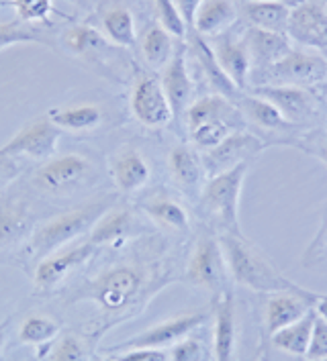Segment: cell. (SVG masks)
Segmentation results:
<instances>
[{
    "label": "cell",
    "mask_w": 327,
    "mask_h": 361,
    "mask_svg": "<svg viewBox=\"0 0 327 361\" xmlns=\"http://www.w3.org/2000/svg\"><path fill=\"white\" fill-rule=\"evenodd\" d=\"M221 249L225 257L227 274L239 286H246L260 294H274V292H303L305 288L290 282L283 271L272 264L268 255L254 245L250 239L242 235L223 233Z\"/></svg>",
    "instance_id": "cell-1"
},
{
    "label": "cell",
    "mask_w": 327,
    "mask_h": 361,
    "mask_svg": "<svg viewBox=\"0 0 327 361\" xmlns=\"http://www.w3.org/2000/svg\"><path fill=\"white\" fill-rule=\"evenodd\" d=\"M250 164H239L227 171L211 176L203 190V204L223 233L242 235L239 227V198Z\"/></svg>",
    "instance_id": "cell-2"
},
{
    "label": "cell",
    "mask_w": 327,
    "mask_h": 361,
    "mask_svg": "<svg viewBox=\"0 0 327 361\" xmlns=\"http://www.w3.org/2000/svg\"><path fill=\"white\" fill-rule=\"evenodd\" d=\"M105 212H107V204L95 202V204L68 210L56 219L47 221L45 225H41L33 233V239H31L33 255H49V253L58 251L61 245L74 241L76 237L95 227Z\"/></svg>",
    "instance_id": "cell-3"
},
{
    "label": "cell",
    "mask_w": 327,
    "mask_h": 361,
    "mask_svg": "<svg viewBox=\"0 0 327 361\" xmlns=\"http://www.w3.org/2000/svg\"><path fill=\"white\" fill-rule=\"evenodd\" d=\"M264 76L268 84L262 86L290 84L301 88H317L327 82V59L311 51L290 49L283 59L264 68Z\"/></svg>",
    "instance_id": "cell-4"
},
{
    "label": "cell",
    "mask_w": 327,
    "mask_h": 361,
    "mask_svg": "<svg viewBox=\"0 0 327 361\" xmlns=\"http://www.w3.org/2000/svg\"><path fill=\"white\" fill-rule=\"evenodd\" d=\"M207 319H209L207 312H189V314L174 317L170 321L155 324L152 329L143 331L141 335L117 345V347H113V351L121 353V351H129V349H164V347H170V345L182 341L189 333L198 329Z\"/></svg>",
    "instance_id": "cell-5"
},
{
    "label": "cell",
    "mask_w": 327,
    "mask_h": 361,
    "mask_svg": "<svg viewBox=\"0 0 327 361\" xmlns=\"http://www.w3.org/2000/svg\"><path fill=\"white\" fill-rule=\"evenodd\" d=\"M141 288V276L133 267L121 266L105 271L88 288V298L97 300L105 310H121L135 298Z\"/></svg>",
    "instance_id": "cell-6"
},
{
    "label": "cell",
    "mask_w": 327,
    "mask_h": 361,
    "mask_svg": "<svg viewBox=\"0 0 327 361\" xmlns=\"http://www.w3.org/2000/svg\"><path fill=\"white\" fill-rule=\"evenodd\" d=\"M131 111L135 118L150 129L166 127L174 116L162 82L155 76H141L135 82L131 92Z\"/></svg>",
    "instance_id": "cell-7"
},
{
    "label": "cell",
    "mask_w": 327,
    "mask_h": 361,
    "mask_svg": "<svg viewBox=\"0 0 327 361\" xmlns=\"http://www.w3.org/2000/svg\"><path fill=\"white\" fill-rule=\"evenodd\" d=\"M251 94L260 96L274 104L280 114L292 123L301 125L309 118L319 114V102L311 94V90L301 86H290V84H274V86H256Z\"/></svg>",
    "instance_id": "cell-8"
},
{
    "label": "cell",
    "mask_w": 327,
    "mask_h": 361,
    "mask_svg": "<svg viewBox=\"0 0 327 361\" xmlns=\"http://www.w3.org/2000/svg\"><path fill=\"white\" fill-rule=\"evenodd\" d=\"M225 274H227V266L219 239H215L213 235L201 237L189 262V271H186L189 280L194 286L207 288L211 292H221Z\"/></svg>",
    "instance_id": "cell-9"
},
{
    "label": "cell",
    "mask_w": 327,
    "mask_h": 361,
    "mask_svg": "<svg viewBox=\"0 0 327 361\" xmlns=\"http://www.w3.org/2000/svg\"><path fill=\"white\" fill-rule=\"evenodd\" d=\"M268 300L264 305V329L272 337L276 331L289 326L295 321L303 319L319 302L321 294L315 292H274L266 294Z\"/></svg>",
    "instance_id": "cell-10"
},
{
    "label": "cell",
    "mask_w": 327,
    "mask_h": 361,
    "mask_svg": "<svg viewBox=\"0 0 327 361\" xmlns=\"http://www.w3.org/2000/svg\"><path fill=\"white\" fill-rule=\"evenodd\" d=\"M264 149V141L251 133H231L221 145L213 147L203 157V168L209 176H217L239 164H250Z\"/></svg>",
    "instance_id": "cell-11"
},
{
    "label": "cell",
    "mask_w": 327,
    "mask_h": 361,
    "mask_svg": "<svg viewBox=\"0 0 327 361\" xmlns=\"http://www.w3.org/2000/svg\"><path fill=\"white\" fill-rule=\"evenodd\" d=\"M289 39H295L303 47L327 54V13L315 2H301L290 8Z\"/></svg>",
    "instance_id": "cell-12"
},
{
    "label": "cell",
    "mask_w": 327,
    "mask_h": 361,
    "mask_svg": "<svg viewBox=\"0 0 327 361\" xmlns=\"http://www.w3.org/2000/svg\"><path fill=\"white\" fill-rule=\"evenodd\" d=\"M59 135L61 129L56 127L47 116L45 118H39L35 123L27 125L25 129H20L19 133L15 135L6 145L0 147V152L11 153V155H29V157H47L52 155L56 145L59 141Z\"/></svg>",
    "instance_id": "cell-13"
},
{
    "label": "cell",
    "mask_w": 327,
    "mask_h": 361,
    "mask_svg": "<svg viewBox=\"0 0 327 361\" xmlns=\"http://www.w3.org/2000/svg\"><path fill=\"white\" fill-rule=\"evenodd\" d=\"M95 245L88 241L86 245H80V247L68 249V251H59L56 255H49L47 259H43L35 269V286L41 290H47V288H54L59 282H64L74 269L86 264L93 253H95Z\"/></svg>",
    "instance_id": "cell-14"
},
{
    "label": "cell",
    "mask_w": 327,
    "mask_h": 361,
    "mask_svg": "<svg viewBox=\"0 0 327 361\" xmlns=\"http://www.w3.org/2000/svg\"><path fill=\"white\" fill-rule=\"evenodd\" d=\"M160 82L172 106L174 116L186 113V109L191 106V98H193V80L186 68V56L182 47H178L174 51L172 59L164 66Z\"/></svg>",
    "instance_id": "cell-15"
},
{
    "label": "cell",
    "mask_w": 327,
    "mask_h": 361,
    "mask_svg": "<svg viewBox=\"0 0 327 361\" xmlns=\"http://www.w3.org/2000/svg\"><path fill=\"white\" fill-rule=\"evenodd\" d=\"M88 171H90V161L84 159L82 155L70 153V155H59L56 159L47 161L45 166H41L35 176V182L45 190H64L78 184Z\"/></svg>",
    "instance_id": "cell-16"
},
{
    "label": "cell",
    "mask_w": 327,
    "mask_h": 361,
    "mask_svg": "<svg viewBox=\"0 0 327 361\" xmlns=\"http://www.w3.org/2000/svg\"><path fill=\"white\" fill-rule=\"evenodd\" d=\"M213 54L217 57L219 66L223 68V72L230 76V80L239 88H248L251 74V56L248 51V45L244 43V39H231L223 37L217 39V43H213Z\"/></svg>",
    "instance_id": "cell-17"
},
{
    "label": "cell",
    "mask_w": 327,
    "mask_h": 361,
    "mask_svg": "<svg viewBox=\"0 0 327 361\" xmlns=\"http://www.w3.org/2000/svg\"><path fill=\"white\" fill-rule=\"evenodd\" d=\"M237 343L235 306L230 294H219L215 302V331H213V353L215 361H233Z\"/></svg>",
    "instance_id": "cell-18"
},
{
    "label": "cell",
    "mask_w": 327,
    "mask_h": 361,
    "mask_svg": "<svg viewBox=\"0 0 327 361\" xmlns=\"http://www.w3.org/2000/svg\"><path fill=\"white\" fill-rule=\"evenodd\" d=\"M237 20V6L233 0H201L193 19V29L201 37H217L227 33Z\"/></svg>",
    "instance_id": "cell-19"
},
{
    "label": "cell",
    "mask_w": 327,
    "mask_h": 361,
    "mask_svg": "<svg viewBox=\"0 0 327 361\" xmlns=\"http://www.w3.org/2000/svg\"><path fill=\"white\" fill-rule=\"evenodd\" d=\"M244 43L248 45L251 56V63H258L260 68H268L274 61L283 59L289 54L290 39L285 33H274L250 27L244 35Z\"/></svg>",
    "instance_id": "cell-20"
},
{
    "label": "cell",
    "mask_w": 327,
    "mask_h": 361,
    "mask_svg": "<svg viewBox=\"0 0 327 361\" xmlns=\"http://www.w3.org/2000/svg\"><path fill=\"white\" fill-rule=\"evenodd\" d=\"M237 109L246 121H250L251 125L260 127L262 131H270V133H289L297 125L289 123L280 111L270 104L268 100L260 98L256 94H239L237 96Z\"/></svg>",
    "instance_id": "cell-21"
},
{
    "label": "cell",
    "mask_w": 327,
    "mask_h": 361,
    "mask_svg": "<svg viewBox=\"0 0 327 361\" xmlns=\"http://www.w3.org/2000/svg\"><path fill=\"white\" fill-rule=\"evenodd\" d=\"M289 4L285 2H272V0H250L244 4V17L256 29L274 31V33H285L289 29L290 17Z\"/></svg>",
    "instance_id": "cell-22"
},
{
    "label": "cell",
    "mask_w": 327,
    "mask_h": 361,
    "mask_svg": "<svg viewBox=\"0 0 327 361\" xmlns=\"http://www.w3.org/2000/svg\"><path fill=\"white\" fill-rule=\"evenodd\" d=\"M215 118H225V121H231L237 127L244 121L237 104H233V100L221 94L203 96L201 100H196L186 109L189 129H194V127H198V125H203L207 121H215Z\"/></svg>",
    "instance_id": "cell-23"
},
{
    "label": "cell",
    "mask_w": 327,
    "mask_h": 361,
    "mask_svg": "<svg viewBox=\"0 0 327 361\" xmlns=\"http://www.w3.org/2000/svg\"><path fill=\"white\" fill-rule=\"evenodd\" d=\"M113 180L119 190L135 192L143 188L150 180V166L145 157L135 149H125L113 161Z\"/></svg>",
    "instance_id": "cell-24"
},
{
    "label": "cell",
    "mask_w": 327,
    "mask_h": 361,
    "mask_svg": "<svg viewBox=\"0 0 327 361\" xmlns=\"http://www.w3.org/2000/svg\"><path fill=\"white\" fill-rule=\"evenodd\" d=\"M315 317H317V312H315V308H313V310L307 312L303 319H299V321H295V323L289 324V326L276 331V333L270 337V341H272V345H274L276 349H280V351H285V353H289V355L305 357V355H307L309 343H311V333H313Z\"/></svg>",
    "instance_id": "cell-25"
},
{
    "label": "cell",
    "mask_w": 327,
    "mask_h": 361,
    "mask_svg": "<svg viewBox=\"0 0 327 361\" xmlns=\"http://www.w3.org/2000/svg\"><path fill=\"white\" fill-rule=\"evenodd\" d=\"M194 54H196V59H198V63H201L205 76H207L209 84H211L213 90H215L217 94L225 96V98H230V100L239 96V88H237V86L230 80V76L223 72V68L219 66L217 57L213 54V47L205 41V39L201 37V35H194Z\"/></svg>",
    "instance_id": "cell-26"
},
{
    "label": "cell",
    "mask_w": 327,
    "mask_h": 361,
    "mask_svg": "<svg viewBox=\"0 0 327 361\" xmlns=\"http://www.w3.org/2000/svg\"><path fill=\"white\" fill-rule=\"evenodd\" d=\"M133 216L129 210H113L105 212L97 221V225L90 228V243L97 245H109L125 239L133 231Z\"/></svg>",
    "instance_id": "cell-27"
},
{
    "label": "cell",
    "mask_w": 327,
    "mask_h": 361,
    "mask_svg": "<svg viewBox=\"0 0 327 361\" xmlns=\"http://www.w3.org/2000/svg\"><path fill=\"white\" fill-rule=\"evenodd\" d=\"M168 166L172 171L174 180L186 188V190H193L201 184L203 176H205V168H203V161L198 159V155L186 147V145H178L170 152L168 157Z\"/></svg>",
    "instance_id": "cell-28"
},
{
    "label": "cell",
    "mask_w": 327,
    "mask_h": 361,
    "mask_svg": "<svg viewBox=\"0 0 327 361\" xmlns=\"http://www.w3.org/2000/svg\"><path fill=\"white\" fill-rule=\"evenodd\" d=\"M143 210L157 225L170 228V231H189L191 227V219H189L186 209L168 196H155L152 202L143 204Z\"/></svg>",
    "instance_id": "cell-29"
},
{
    "label": "cell",
    "mask_w": 327,
    "mask_h": 361,
    "mask_svg": "<svg viewBox=\"0 0 327 361\" xmlns=\"http://www.w3.org/2000/svg\"><path fill=\"white\" fill-rule=\"evenodd\" d=\"M47 118L59 127V129H68V131H88L95 129L102 113L95 104H80V106H72V109H56L49 111Z\"/></svg>",
    "instance_id": "cell-30"
},
{
    "label": "cell",
    "mask_w": 327,
    "mask_h": 361,
    "mask_svg": "<svg viewBox=\"0 0 327 361\" xmlns=\"http://www.w3.org/2000/svg\"><path fill=\"white\" fill-rule=\"evenodd\" d=\"M64 41H66V47L76 56H100L102 51L111 49L109 39L100 35L90 25H76V27L68 29L64 33Z\"/></svg>",
    "instance_id": "cell-31"
},
{
    "label": "cell",
    "mask_w": 327,
    "mask_h": 361,
    "mask_svg": "<svg viewBox=\"0 0 327 361\" xmlns=\"http://www.w3.org/2000/svg\"><path fill=\"white\" fill-rule=\"evenodd\" d=\"M102 27L107 39L113 41L119 47H131L137 39L135 33V19L129 8L125 6H113L102 15Z\"/></svg>",
    "instance_id": "cell-32"
},
{
    "label": "cell",
    "mask_w": 327,
    "mask_h": 361,
    "mask_svg": "<svg viewBox=\"0 0 327 361\" xmlns=\"http://www.w3.org/2000/svg\"><path fill=\"white\" fill-rule=\"evenodd\" d=\"M174 35L162 25H154L145 31L141 39V54L145 61L154 68H164L174 56Z\"/></svg>",
    "instance_id": "cell-33"
},
{
    "label": "cell",
    "mask_w": 327,
    "mask_h": 361,
    "mask_svg": "<svg viewBox=\"0 0 327 361\" xmlns=\"http://www.w3.org/2000/svg\"><path fill=\"white\" fill-rule=\"evenodd\" d=\"M29 228L31 216L27 210L11 202H0V249L19 241Z\"/></svg>",
    "instance_id": "cell-34"
},
{
    "label": "cell",
    "mask_w": 327,
    "mask_h": 361,
    "mask_svg": "<svg viewBox=\"0 0 327 361\" xmlns=\"http://www.w3.org/2000/svg\"><path fill=\"white\" fill-rule=\"evenodd\" d=\"M231 133H237V125H233L231 121H225V118L207 121V123L191 129L194 147H198L203 152H209L213 147L221 145Z\"/></svg>",
    "instance_id": "cell-35"
},
{
    "label": "cell",
    "mask_w": 327,
    "mask_h": 361,
    "mask_svg": "<svg viewBox=\"0 0 327 361\" xmlns=\"http://www.w3.org/2000/svg\"><path fill=\"white\" fill-rule=\"evenodd\" d=\"M59 333V324L47 317H29L20 324V341L27 345H41L56 339Z\"/></svg>",
    "instance_id": "cell-36"
},
{
    "label": "cell",
    "mask_w": 327,
    "mask_h": 361,
    "mask_svg": "<svg viewBox=\"0 0 327 361\" xmlns=\"http://www.w3.org/2000/svg\"><path fill=\"white\" fill-rule=\"evenodd\" d=\"M90 353L86 343L76 335H64L52 345L45 361H88Z\"/></svg>",
    "instance_id": "cell-37"
},
{
    "label": "cell",
    "mask_w": 327,
    "mask_h": 361,
    "mask_svg": "<svg viewBox=\"0 0 327 361\" xmlns=\"http://www.w3.org/2000/svg\"><path fill=\"white\" fill-rule=\"evenodd\" d=\"M154 2L160 25L174 37H182L186 33V23L180 17L176 2L174 0H154Z\"/></svg>",
    "instance_id": "cell-38"
},
{
    "label": "cell",
    "mask_w": 327,
    "mask_h": 361,
    "mask_svg": "<svg viewBox=\"0 0 327 361\" xmlns=\"http://www.w3.org/2000/svg\"><path fill=\"white\" fill-rule=\"evenodd\" d=\"M19 43H39V45H47V41L39 37L29 27H23L17 23H4L0 25V49L11 47V45H19Z\"/></svg>",
    "instance_id": "cell-39"
},
{
    "label": "cell",
    "mask_w": 327,
    "mask_h": 361,
    "mask_svg": "<svg viewBox=\"0 0 327 361\" xmlns=\"http://www.w3.org/2000/svg\"><path fill=\"white\" fill-rule=\"evenodd\" d=\"M11 6L25 23L45 20L52 15V0H11Z\"/></svg>",
    "instance_id": "cell-40"
},
{
    "label": "cell",
    "mask_w": 327,
    "mask_h": 361,
    "mask_svg": "<svg viewBox=\"0 0 327 361\" xmlns=\"http://www.w3.org/2000/svg\"><path fill=\"white\" fill-rule=\"evenodd\" d=\"M307 360H326L327 357V321H323L319 314L315 317L313 333H311V343H309Z\"/></svg>",
    "instance_id": "cell-41"
},
{
    "label": "cell",
    "mask_w": 327,
    "mask_h": 361,
    "mask_svg": "<svg viewBox=\"0 0 327 361\" xmlns=\"http://www.w3.org/2000/svg\"><path fill=\"white\" fill-rule=\"evenodd\" d=\"M172 361H203L205 360V349L196 339H182L172 347L170 353Z\"/></svg>",
    "instance_id": "cell-42"
},
{
    "label": "cell",
    "mask_w": 327,
    "mask_h": 361,
    "mask_svg": "<svg viewBox=\"0 0 327 361\" xmlns=\"http://www.w3.org/2000/svg\"><path fill=\"white\" fill-rule=\"evenodd\" d=\"M23 171L20 157L11 153L0 152V190H4L8 184H13Z\"/></svg>",
    "instance_id": "cell-43"
},
{
    "label": "cell",
    "mask_w": 327,
    "mask_h": 361,
    "mask_svg": "<svg viewBox=\"0 0 327 361\" xmlns=\"http://www.w3.org/2000/svg\"><path fill=\"white\" fill-rule=\"evenodd\" d=\"M115 361H168L164 349H129L121 351Z\"/></svg>",
    "instance_id": "cell-44"
},
{
    "label": "cell",
    "mask_w": 327,
    "mask_h": 361,
    "mask_svg": "<svg viewBox=\"0 0 327 361\" xmlns=\"http://www.w3.org/2000/svg\"><path fill=\"white\" fill-rule=\"evenodd\" d=\"M299 147H303V152H311L313 155H317L319 159H323L327 164V129L321 137L311 135L307 143H299Z\"/></svg>",
    "instance_id": "cell-45"
},
{
    "label": "cell",
    "mask_w": 327,
    "mask_h": 361,
    "mask_svg": "<svg viewBox=\"0 0 327 361\" xmlns=\"http://www.w3.org/2000/svg\"><path fill=\"white\" fill-rule=\"evenodd\" d=\"M174 2H176V6H178L180 17H182L184 23H186V27H189V25H193L194 13H196V8H198L201 0H174Z\"/></svg>",
    "instance_id": "cell-46"
},
{
    "label": "cell",
    "mask_w": 327,
    "mask_h": 361,
    "mask_svg": "<svg viewBox=\"0 0 327 361\" xmlns=\"http://www.w3.org/2000/svg\"><path fill=\"white\" fill-rule=\"evenodd\" d=\"M315 312H317L323 321H327V296H321V298H319V302L315 305Z\"/></svg>",
    "instance_id": "cell-47"
},
{
    "label": "cell",
    "mask_w": 327,
    "mask_h": 361,
    "mask_svg": "<svg viewBox=\"0 0 327 361\" xmlns=\"http://www.w3.org/2000/svg\"><path fill=\"white\" fill-rule=\"evenodd\" d=\"M8 324H11V319H6V321L0 323V349H2L4 343H6V329H8Z\"/></svg>",
    "instance_id": "cell-48"
},
{
    "label": "cell",
    "mask_w": 327,
    "mask_h": 361,
    "mask_svg": "<svg viewBox=\"0 0 327 361\" xmlns=\"http://www.w3.org/2000/svg\"><path fill=\"white\" fill-rule=\"evenodd\" d=\"M317 90H319V94H323L327 98V82L326 84H321V86H317Z\"/></svg>",
    "instance_id": "cell-49"
},
{
    "label": "cell",
    "mask_w": 327,
    "mask_h": 361,
    "mask_svg": "<svg viewBox=\"0 0 327 361\" xmlns=\"http://www.w3.org/2000/svg\"><path fill=\"white\" fill-rule=\"evenodd\" d=\"M323 237H326V243H327V223H326V227H323Z\"/></svg>",
    "instance_id": "cell-50"
},
{
    "label": "cell",
    "mask_w": 327,
    "mask_h": 361,
    "mask_svg": "<svg viewBox=\"0 0 327 361\" xmlns=\"http://www.w3.org/2000/svg\"><path fill=\"white\" fill-rule=\"evenodd\" d=\"M250 2V0H248ZM272 2H285V4H289V0H272Z\"/></svg>",
    "instance_id": "cell-51"
},
{
    "label": "cell",
    "mask_w": 327,
    "mask_h": 361,
    "mask_svg": "<svg viewBox=\"0 0 327 361\" xmlns=\"http://www.w3.org/2000/svg\"><path fill=\"white\" fill-rule=\"evenodd\" d=\"M307 361H311V360H307ZM313 361H327V357H326V360H313Z\"/></svg>",
    "instance_id": "cell-52"
},
{
    "label": "cell",
    "mask_w": 327,
    "mask_h": 361,
    "mask_svg": "<svg viewBox=\"0 0 327 361\" xmlns=\"http://www.w3.org/2000/svg\"><path fill=\"white\" fill-rule=\"evenodd\" d=\"M326 13H327V6H326Z\"/></svg>",
    "instance_id": "cell-53"
}]
</instances>
